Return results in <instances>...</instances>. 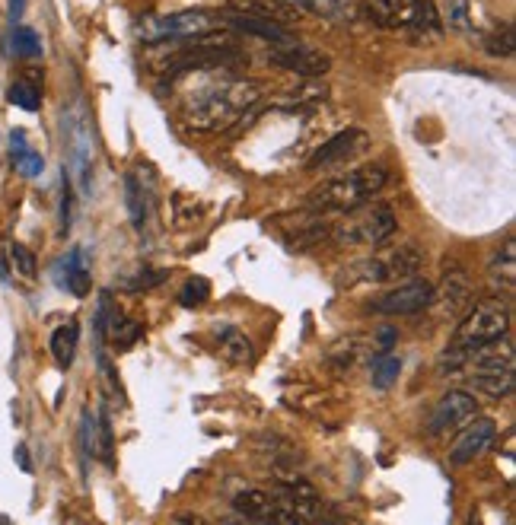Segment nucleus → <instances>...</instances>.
Masks as SVG:
<instances>
[{
    "label": "nucleus",
    "instance_id": "nucleus-1",
    "mask_svg": "<svg viewBox=\"0 0 516 525\" xmlns=\"http://www.w3.org/2000/svg\"><path fill=\"white\" fill-rule=\"evenodd\" d=\"M262 99V83L255 80H227L198 93L185 109V121L195 131H227Z\"/></svg>",
    "mask_w": 516,
    "mask_h": 525
},
{
    "label": "nucleus",
    "instance_id": "nucleus-2",
    "mask_svg": "<svg viewBox=\"0 0 516 525\" xmlns=\"http://www.w3.org/2000/svg\"><path fill=\"white\" fill-rule=\"evenodd\" d=\"M386 179V166H360L351 175L322 182L309 195V207L319 210V214H344V210L367 204V198H373L386 185Z\"/></svg>",
    "mask_w": 516,
    "mask_h": 525
},
{
    "label": "nucleus",
    "instance_id": "nucleus-3",
    "mask_svg": "<svg viewBox=\"0 0 516 525\" xmlns=\"http://www.w3.org/2000/svg\"><path fill=\"white\" fill-rule=\"evenodd\" d=\"M424 265V255L418 245H395V249H386L373 258H360L354 265H348L341 274L344 284H389V280H402V277H411L418 274Z\"/></svg>",
    "mask_w": 516,
    "mask_h": 525
},
{
    "label": "nucleus",
    "instance_id": "nucleus-4",
    "mask_svg": "<svg viewBox=\"0 0 516 525\" xmlns=\"http://www.w3.org/2000/svg\"><path fill=\"white\" fill-rule=\"evenodd\" d=\"M395 233V214L383 204H360L354 210H344V217L329 226V239L357 249V245H383Z\"/></svg>",
    "mask_w": 516,
    "mask_h": 525
},
{
    "label": "nucleus",
    "instance_id": "nucleus-5",
    "mask_svg": "<svg viewBox=\"0 0 516 525\" xmlns=\"http://www.w3.org/2000/svg\"><path fill=\"white\" fill-rule=\"evenodd\" d=\"M507 328H510V309L501 296H497V300H485V303H472L450 344H456L462 350H472L478 344L507 335Z\"/></svg>",
    "mask_w": 516,
    "mask_h": 525
},
{
    "label": "nucleus",
    "instance_id": "nucleus-6",
    "mask_svg": "<svg viewBox=\"0 0 516 525\" xmlns=\"http://www.w3.org/2000/svg\"><path fill=\"white\" fill-rule=\"evenodd\" d=\"M214 29V20L204 13H176V16H150L137 35L144 42H163V39H188V35H208Z\"/></svg>",
    "mask_w": 516,
    "mask_h": 525
},
{
    "label": "nucleus",
    "instance_id": "nucleus-7",
    "mask_svg": "<svg viewBox=\"0 0 516 525\" xmlns=\"http://www.w3.org/2000/svg\"><path fill=\"white\" fill-rule=\"evenodd\" d=\"M478 414V401L472 392L466 389H453L446 392L437 408L430 411V420H427V433L430 436H446V433H456L462 424H469V420Z\"/></svg>",
    "mask_w": 516,
    "mask_h": 525
},
{
    "label": "nucleus",
    "instance_id": "nucleus-8",
    "mask_svg": "<svg viewBox=\"0 0 516 525\" xmlns=\"http://www.w3.org/2000/svg\"><path fill=\"white\" fill-rule=\"evenodd\" d=\"M497 440V424L491 417H472L469 424L459 427V436L450 446V462L453 465H469L478 455H485L491 449V443Z\"/></svg>",
    "mask_w": 516,
    "mask_h": 525
},
{
    "label": "nucleus",
    "instance_id": "nucleus-9",
    "mask_svg": "<svg viewBox=\"0 0 516 525\" xmlns=\"http://www.w3.org/2000/svg\"><path fill=\"white\" fill-rule=\"evenodd\" d=\"M434 303V284L427 280H408V284L389 290L373 303V312L380 315H415Z\"/></svg>",
    "mask_w": 516,
    "mask_h": 525
},
{
    "label": "nucleus",
    "instance_id": "nucleus-10",
    "mask_svg": "<svg viewBox=\"0 0 516 525\" xmlns=\"http://www.w3.org/2000/svg\"><path fill=\"white\" fill-rule=\"evenodd\" d=\"M271 64H278L290 74H300V77H322L325 70L332 67V58L322 55L316 48H306L300 42H290V45H281L278 51H271Z\"/></svg>",
    "mask_w": 516,
    "mask_h": 525
},
{
    "label": "nucleus",
    "instance_id": "nucleus-11",
    "mask_svg": "<svg viewBox=\"0 0 516 525\" xmlns=\"http://www.w3.org/2000/svg\"><path fill=\"white\" fill-rule=\"evenodd\" d=\"M421 7H424V0H370L367 4L373 23L386 26V29H408L418 20Z\"/></svg>",
    "mask_w": 516,
    "mask_h": 525
},
{
    "label": "nucleus",
    "instance_id": "nucleus-12",
    "mask_svg": "<svg viewBox=\"0 0 516 525\" xmlns=\"http://www.w3.org/2000/svg\"><path fill=\"white\" fill-rule=\"evenodd\" d=\"M475 300H472V284H469V277L456 271V274H446L443 277V284L440 290L434 287V303L430 306H440L446 315H459L462 309H469Z\"/></svg>",
    "mask_w": 516,
    "mask_h": 525
},
{
    "label": "nucleus",
    "instance_id": "nucleus-13",
    "mask_svg": "<svg viewBox=\"0 0 516 525\" xmlns=\"http://www.w3.org/2000/svg\"><path fill=\"white\" fill-rule=\"evenodd\" d=\"M367 144V134L364 131H341V134H335L329 144H322L316 153H313V160H309V169H319V166H332V163H338V160H344V156H351V153H357L360 147Z\"/></svg>",
    "mask_w": 516,
    "mask_h": 525
},
{
    "label": "nucleus",
    "instance_id": "nucleus-14",
    "mask_svg": "<svg viewBox=\"0 0 516 525\" xmlns=\"http://www.w3.org/2000/svg\"><path fill=\"white\" fill-rule=\"evenodd\" d=\"M469 385L475 389V395H485V398H510L516 389V376L510 366H497V370H472Z\"/></svg>",
    "mask_w": 516,
    "mask_h": 525
},
{
    "label": "nucleus",
    "instance_id": "nucleus-15",
    "mask_svg": "<svg viewBox=\"0 0 516 525\" xmlns=\"http://www.w3.org/2000/svg\"><path fill=\"white\" fill-rule=\"evenodd\" d=\"M466 366H472V370H497V366H510L513 370V341L507 335H501L494 341L472 347Z\"/></svg>",
    "mask_w": 516,
    "mask_h": 525
},
{
    "label": "nucleus",
    "instance_id": "nucleus-16",
    "mask_svg": "<svg viewBox=\"0 0 516 525\" xmlns=\"http://www.w3.org/2000/svg\"><path fill=\"white\" fill-rule=\"evenodd\" d=\"M233 13H246L258 16V20H271V23H290L297 20L300 10L287 0H230Z\"/></svg>",
    "mask_w": 516,
    "mask_h": 525
},
{
    "label": "nucleus",
    "instance_id": "nucleus-17",
    "mask_svg": "<svg viewBox=\"0 0 516 525\" xmlns=\"http://www.w3.org/2000/svg\"><path fill=\"white\" fill-rule=\"evenodd\" d=\"M488 277H491V284H494L497 293L513 296V287H516V245H513V239H507L504 249L494 255Z\"/></svg>",
    "mask_w": 516,
    "mask_h": 525
},
{
    "label": "nucleus",
    "instance_id": "nucleus-18",
    "mask_svg": "<svg viewBox=\"0 0 516 525\" xmlns=\"http://www.w3.org/2000/svg\"><path fill=\"white\" fill-rule=\"evenodd\" d=\"M227 23H230L233 29L249 32V35H262V39H268V42H281V45H290V42H294V35H290L284 26L271 23V20H258V16L230 13V16H227Z\"/></svg>",
    "mask_w": 516,
    "mask_h": 525
},
{
    "label": "nucleus",
    "instance_id": "nucleus-19",
    "mask_svg": "<svg viewBox=\"0 0 516 525\" xmlns=\"http://www.w3.org/2000/svg\"><path fill=\"white\" fill-rule=\"evenodd\" d=\"M367 357H370V341H364V338H344L329 350V363L338 373L354 370V366L364 363Z\"/></svg>",
    "mask_w": 516,
    "mask_h": 525
},
{
    "label": "nucleus",
    "instance_id": "nucleus-20",
    "mask_svg": "<svg viewBox=\"0 0 516 525\" xmlns=\"http://www.w3.org/2000/svg\"><path fill=\"white\" fill-rule=\"evenodd\" d=\"M233 506L246 519H255V522H271L274 516V497L265 494V490H243V494L233 500Z\"/></svg>",
    "mask_w": 516,
    "mask_h": 525
},
{
    "label": "nucleus",
    "instance_id": "nucleus-21",
    "mask_svg": "<svg viewBox=\"0 0 516 525\" xmlns=\"http://www.w3.org/2000/svg\"><path fill=\"white\" fill-rule=\"evenodd\" d=\"M329 226H332V223H325L322 217H316V220H306V223H297V230L284 233V242H287L294 252L313 249L316 242L329 239Z\"/></svg>",
    "mask_w": 516,
    "mask_h": 525
},
{
    "label": "nucleus",
    "instance_id": "nucleus-22",
    "mask_svg": "<svg viewBox=\"0 0 516 525\" xmlns=\"http://www.w3.org/2000/svg\"><path fill=\"white\" fill-rule=\"evenodd\" d=\"M77 341H80L77 322H67V325L55 328V335H51V357H55V363L61 366V370H67V366L74 363Z\"/></svg>",
    "mask_w": 516,
    "mask_h": 525
},
{
    "label": "nucleus",
    "instance_id": "nucleus-23",
    "mask_svg": "<svg viewBox=\"0 0 516 525\" xmlns=\"http://www.w3.org/2000/svg\"><path fill=\"white\" fill-rule=\"evenodd\" d=\"M58 268L67 271L61 277V287H67L74 296H86V290H90V271H86V265H83V255L80 252H71Z\"/></svg>",
    "mask_w": 516,
    "mask_h": 525
},
{
    "label": "nucleus",
    "instance_id": "nucleus-24",
    "mask_svg": "<svg viewBox=\"0 0 516 525\" xmlns=\"http://www.w3.org/2000/svg\"><path fill=\"white\" fill-rule=\"evenodd\" d=\"M399 373H402V360L389 354V350H380V354L370 357V382L376 389H389V385L399 379Z\"/></svg>",
    "mask_w": 516,
    "mask_h": 525
},
{
    "label": "nucleus",
    "instance_id": "nucleus-25",
    "mask_svg": "<svg viewBox=\"0 0 516 525\" xmlns=\"http://www.w3.org/2000/svg\"><path fill=\"white\" fill-rule=\"evenodd\" d=\"M220 354L227 357L230 363L243 366V363L252 360V341L239 328H223L220 331Z\"/></svg>",
    "mask_w": 516,
    "mask_h": 525
},
{
    "label": "nucleus",
    "instance_id": "nucleus-26",
    "mask_svg": "<svg viewBox=\"0 0 516 525\" xmlns=\"http://www.w3.org/2000/svg\"><path fill=\"white\" fill-rule=\"evenodd\" d=\"M13 163H16V172H23L26 179H36V175L42 172V156L36 150L26 147L23 134H13Z\"/></svg>",
    "mask_w": 516,
    "mask_h": 525
},
{
    "label": "nucleus",
    "instance_id": "nucleus-27",
    "mask_svg": "<svg viewBox=\"0 0 516 525\" xmlns=\"http://www.w3.org/2000/svg\"><path fill=\"white\" fill-rule=\"evenodd\" d=\"M287 4H294L303 13L322 16V20H341V16L348 13V4H344V0H287Z\"/></svg>",
    "mask_w": 516,
    "mask_h": 525
},
{
    "label": "nucleus",
    "instance_id": "nucleus-28",
    "mask_svg": "<svg viewBox=\"0 0 516 525\" xmlns=\"http://www.w3.org/2000/svg\"><path fill=\"white\" fill-rule=\"evenodd\" d=\"M125 191H128V210H131L134 226H144V217H147V195H144V185L137 182V175H128V179H125Z\"/></svg>",
    "mask_w": 516,
    "mask_h": 525
},
{
    "label": "nucleus",
    "instance_id": "nucleus-29",
    "mask_svg": "<svg viewBox=\"0 0 516 525\" xmlns=\"http://www.w3.org/2000/svg\"><path fill=\"white\" fill-rule=\"evenodd\" d=\"M443 20H446V26L459 29V32L472 29V4H469V0H446Z\"/></svg>",
    "mask_w": 516,
    "mask_h": 525
},
{
    "label": "nucleus",
    "instance_id": "nucleus-30",
    "mask_svg": "<svg viewBox=\"0 0 516 525\" xmlns=\"http://www.w3.org/2000/svg\"><path fill=\"white\" fill-rule=\"evenodd\" d=\"M10 265H13V274H20L23 280H36V274H39L36 255H32L26 245H20V242L10 245Z\"/></svg>",
    "mask_w": 516,
    "mask_h": 525
},
{
    "label": "nucleus",
    "instance_id": "nucleus-31",
    "mask_svg": "<svg viewBox=\"0 0 516 525\" xmlns=\"http://www.w3.org/2000/svg\"><path fill=\"white\" fill-rule=\"evenodd\" d=\"M513 26H497L491 35H485V48H488V55L494 58H510L513 55Z\"/></svg>",
    "mask_w": 516,
    "mask_h": 525
},
{
    "label": "nucleus",
    "instance_id": "nucleus-32",
    "mask_svg": "<svg viewBox=\"0 0 516 525\" xmlns=\"http://www.w3.org/2000/svg\"><path fill=\"white\" fill-rule=\"evenodd\" d=\"M13 51L20 58H39L42 55V42H39V35L26 29V26H16L13 29Z\"/></svg>",
    "mask_w": 516,
    "mask_h": 525
},
{
    "label": "nucleus",
    "instance_id": "nucleus-33",
    "mask_svg": "<svg viewBox=\"0 0 516 525\" xmlns=\"http://www.w3.org/2000/svg\"><path fill=\"white\" fill-rule=\"evenodd\" d=\"M10 102L20 105V109H26V112H36L39 105H42L39 90H36L32 83H26V80H16V83L10 86Z\"/></svg>",
    "mask_w": 516,
    "mask_h": 525
},
{
    "label": "nucleus",
    "instance_id": "nucleus-34",
    "mask_svg": "<svg viewBox=\"0 0 516 525\" xmlns=\"http://www.w3.org/2000/svg\"><path fill=\"white\" fill-rule=\"evenodd\" d=\"M106 328H112V344L115 347H131L137 338H141V325H137L134 319H112V325H106Z\"/></svg>",
    "mask_w": 516,
    "mask_h": 525
},
{
    "label": "nucleus",
    "instance_id": "nucleus-35",
    "mask_svg": "<svg viewBox=\"0 0 516 525\" xmlns=\"http://www.w3.org/2000/svg\"><path fill=\"white\" fill-rule=\"evenodd\" d=\"M211 296V284L204 277H192L188 284L182 287V293H179V300H182V306H201L204 300Z\"/></svg>",
    "mask_w": 516,
    "mask_h": 525
},
{
    "label": "nucleus",
    "instance_id": "nucleus-36",
    "mask_svg": "<svg viewBox=\"0 0 516 525\" xmlns=\"http://www.w3.org/2000/svg\"><path fill=\"white\" fill-rule=\"evenodd\" d=\"M166 280V271H141L137 280H122V290H147V287H157Z\"/></svg>",
    "mask_w": 516,
    "mask_h": 525
},
{
    "label": "nucleus",
    "instance_id": "nucleus-37",
    "mask_svg": "<svg viewBox=\"0 0 516 525\" xmlns=\"http://www.w3.org/2000/svg\"><path fill=\"white\" fill-rule=\"evenodd\" d=\"M20 10H23V0H13V20H20Z\"/></svg>",
    "mask_w": 516,
    "mask_h": 525
}]
</instances>
